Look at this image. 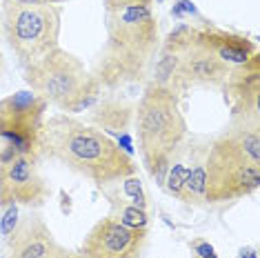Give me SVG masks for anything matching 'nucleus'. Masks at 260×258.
<instances>
[{
    "instance_id": "nucleus-16",
    "label": "nucleus",
    "mask_w": 260,
    "mask_h": 258,
    "mask_svg": "<svg viewBox=\"0 0 260 258\" xmlns=\"http://www.w3.org/2000/svg\"><path fill=\"white\" fill-rule=\"evenodd\" d=\"M134 111L136 103L125 101L118 96H103L100 101L93 105L87 114V125L100 129L103 134H114V136H125L134 125Z\"/></svg>"
},
{
    "instance_id": "nucleus-14",
    "label": "nucleus",
    "mask_w": 260,
    "mask_h": 258,
    "mask_svg": "<svg viewBox=\"0 0 260 258\" xmlns=\"http://www.w3.org/2000/svg\"><path fill=\"white\" fill-rule=\"evenodd\" d=\"M220 89L232 116L260 114V51L247 62L234 64Z\"/></svg>"
},
{
    "instance_id": "nucleus-8",
    "label": "nucleus",
    "mask_w": 260,
    "mask_h": 258,
    "mask_svg": "<svg viewBox=\"0 0 260 258\" xmlns=\"http://www.w3.org/2000/svg\"><path fill=\"white\" fill-rule=\"evenodd\" d=\"M149 227H129L114 216H105L82 240L80 254L85 258H140Z\"/></svg>"
},
{
    "instance_id": "nucleus-28",
    "label": "nucleus",
    "mask_w": 260,
    "mask_h": 258,
    "mask_svg": "<svg viewBox=\"0 0 260 258\" xmlns=\"http://www.w3.org/2000/svg\"><path fill=\"white\" fill-rule=\"evenodd\" d=\"M203 258H218L216 254H209V256H203Z\"/></svg>"
},
{
    "instance_id": "nucleus-6",
    "label": "nucleus",
    "mask_w": 260,
    "mask_h": 258,
    "mask_svg": "<svg viewBox=\"0 0 260 258\" xmlns=\"http://www.w3.org/2000/svg\"><path fill=\"white\" fill-rule=\"evenodd\" d=\"M105 29H107L105 45L134 54L147 62H153L160 49V22L153 14V7H125L105 11Z\"/></svg>"
},
{
    "instance_id": "nucleus-21",
    "label": "nucleus",
    "mask_w": 260,
    "mask_h": 258,
    "mask_svg": "<svg viewBox=\"0 0 260 258\" xmlns=\"http://www.w3.org/2000/svg\"><path fill=\"white\" fill-rule=\"evenodd\" d=\"M3 222H0V232H3V236L7 238L9 234H11V230L16 227V222H18V205H9V207H5L3 209Z\"/></svg>"
},
{
    "instance_id": "nucleus-25",
    "label": "nucleus",
    "mask_w": 260,
    "mask_h": 258,
    "mask_svg": "<svg viewBox=\"0 0 260 258\" xmlns=\"http://www.w3.org/2000/svg\"><path fill=\"white\" fill-rule=\"evenodd\" d=\"M240 258H258L256 249H253V247H242L240 249Z\"/></svg>"
},
{
    "instance_id": "nucleus-5",
    "label": "nucleus",
    "mask_w": 260,
    "mask_h": 258,
    "mask_svg": "<svg viewBox=\"0 0 260 258\" xmlns=\"http://www.w3.org/2000/svg\"><path fill=\"white\" fill-rule=\"evenodd\" d=\"M25 83L34 93H38L47 105L58 107L64 98H69L78 89V85L89 76V69L76 54L56 47L38 62L22 69Z\"/></svg>"
},
{
    "instance_id": "nucleus-26",
    "label": "nucleus",
    "mask_w": 260,
    "mask_h": 258,
    "mask_svg": "<svg viewBox=\"0 0 260 258\" xmlns=\"http://www.w3.org/2000/svg\"><path fill=\"white\" fill-rule=\"evenodd\" d=\"M25 3H45V5H62V3H69V0H25Z\"/></svg>"
},
{
    "instance_id": "nucleus-27",
    "label": "nucleus",
    "mask_w": 260,
    "mask_h": 258,
    "mask_svg": "<svg viewBox=\"0 0 260 258\" xmlns=\"http://www.w3.org/2000/svg\"><path fill=\"white\" fill-rule=\"evenodd\" d=\"M5 69H7V64H5V56L0 54V80H3V76H5Z\"/></svg>"
},
{
    "instance_id": "nucleus-23",
    "label": "nucleus",
    "mask_w": 260,
    "mask_h": 258,
    "mask_svg": "<svg viewBox=\"0 0 260 258\" xmlns=\"http://www.w3.org/2000/svg\"><path fill=\"white\" fill-rule=\"evenodd\" d=\"M191 251L196 254V258H203V256H209V254H214V247H211V243H207V240L203 238H196V240H191Z\"/></svg>"
},
{
    "instance_id": "nucleus-11",
    "label": "nucleus",
    "mask_w": 260,
    "mask_h": 258,
    "mask_svg": "<svg viewBox=\"0 0 260 258\" xmlns=\"http://www.w3.org/2000/svg\"><path fill=\"white\" fill-rule=\"evenodd\" d=\"M149 69L151 62L143 60V58L120 51L111 45H103L89 74L100 83L105 93H116L122 87L143 83V80L147 83Z\"/></svg>"
},
{
    "instance_id": "nucleus-3",
    "label": "nucleus",
    "mask_w": 260,
    "mask_h": 258,
    "mask_svg": "<svg viewBox=\"0 0 260 258\" xmlns=\"http://www.w3.org/2000/svg\"><path fill=\"white\" fill-rule=\"evenodd\" d=\"M3 3V38L22 69L38 62L51 49L60 47L62 9L58 5L0 0Z\"/></svg>"
},
{
    "instance_id": "nucleus-24",
    "label": "nucleus",
    "mask_w": 260,
    "mask_h": 258,
    "mask_svg": "<svg viewBox=\"0 0 260 258\" xmlns=\"http://www.w3.org/2000/svg\"><path fill=\"white\" fill-rule=\"evenodd\" d=\"M49 258H85V256H82L80 251H74V249H69V247H64V245L58 243L56 251H54V254H51Z\"/></svg>"
},
{
    "instance_id": "nucleus-17",
    "label": "nucleus",
    "mask_w": 260,
    "mask_h": 258,
    "mask_svg": "<svg viewBox=\"0 0 260 258\" xmlns=\"http://www.w3.org/2000/svg\"><path fill=\"white\" fill-rule=\"evenodd\" d=\"M189 154H191V163L187 169V178L182 183V189L178 194V201L189 205V207H205V180H207V151H209V143L205 145H187Z\"/></svg>"
},
{
    "instance_id": "nucleus-19",
    "label": "nucleus",
    "mask_w": 260,
    "mask_h": 258,
    "mask_svg": "<svg viewBox=\"0 0 260 258\" xmlns=\"http://www.w3.org/2000/svg\"><path fill=\"white\" fill-rule=\"evenodd\" d=\"M196 43V25L191 22H180L178 27H174L171 31L160 40V54H185V51Z\"/></svg>"
},
{
    "instance_id": "nucleus-13",
    "label": "nucleus",
    "mask_w": 260,
    "mask_h": 258,
    "mask_svg": "<svg viewBox=\"0 0 260 258\" xmlns=\"http://www.w3.org/2000/svg\"><path fill=\"white\" fill-rule=\"evenodd\" d=\"M5 243L9 258H49L58 247L54 232L36 209L20 216Z\"/></svg>"
},
{
    "instance_id": "nucleus-2",
    "label": "nucleus",
    "mask_w": 260,
    "mask_h": 258,
    "mask_svg": "<svg viewBox=\"0 0 260 258\" xmlns=\"http://www.w3.org/2000/svg\"><path fill=\"white\" fill-rule=\"evenodd\" d=\"M180 101L182 96L149 80L136 101L134 129L138 138V154L158 185L165 183L171 156L178 151L189 134Z\"/></svg>"
},
{
    "instance_id": "nucleus-29",
    "label": "nucleus",
    "mask_w": 260,
    "mask_h": 258,
    "mask_svg": "<svg viewBox=\"0 0 260 258\" xmlns=\"http://www.w3.org/2000/svg\"><path fill=\"white\" fill-rule=\"evenodd\" d=\"M0 38H3V29H0Z\"/></svg>"
},
{
    "instance_id": "nucleus-18",
    "label": "nucleus",
    "mask_w": 260,
    "mask_h": 258,
    "mask_svg": "<svg viewBox=\"0 0 260 258\" xmlns=\"http://www.w3.org/2000/svg\"><path fill=\"white\" fill-rule=\"evenodd\" d=\"M103 96H105V89L100 87L98 80L89 74V76H87V78L78 85V89H76L69 98H64V101L58 105L56 109L60 111V114L74 116V114H80V111H89Z\"/></svg>"
},
{
    "instance_id": "nucleus-20",
    "label": "nucleus",
    "mask_w": 260,
    "mask_h": 258,
    "mask_svg": "<svg viewBox=\"0 0 260 258\" xmlns=\"http://www.w3.org/2000/svg\"><path fill=\"white\" fill-rule=\"evenodd\" d=\"M111 207H114V218H118L120 222H125L129 227H149V212L138 205H129L122 201H116V198H109Z\"/></svg>"
},
{
    "instance_id": "nucleus-7",
    "label": "nucleus",
    "mask_w": 260,
    "mask_h": 258,
    "mask_svg": "<svg viewBox=\"0 0 260 258\" xmlns=\"http://www.w3.org/2000/svg\"><path fill=\"white\" fill-rule=\"evenodd\" d=\"M49 198L51 187L38 172V158L14 156L0 160V209L9 205L40 209Z\"/></svg>"
},
{
    "instance_id": "nucleus-10",
    "label": "nucleus",
    "mask_w": 260,
    "mask_h": 258,
    "mask_svg": "<svg viewBox=\"0 0 260 258\" xmlns=\"http://www.w3.org/2000/svg\"><path fill=\"white\" fill-rule=\"evenodd\" d=\"M207 154L238 165L260 167V114L232 116L227 127L209 140Z\"/></svg>"
},
{
    "instance_id": "nucleus-4",
    "label": "nucleus",
    "mask_w": 260,
    "mask_h": 258,
    "mask_svg": "<svg viewBox=\"0 0 260 258\" xmlns=\"http://www.w3.org/2000/svg\"><path fill=\"white\" fill-rule=\"evenodd\" d=\"M47 101L31 89L0 98V160L14 156L40 158V132L47 118Z\"/></svg>"
},
{
    "instance_id": "nucleus-15",
    "label": "nucleus",
    "mask_w": 260,
    "mask_h": 258,
    "mask_svg": "<svg viewBox=\"0 0 260 258\" xmlns=\"http://www.w3.org/2000/svg\"><path fill=\"white\" fill-rule=\"evenodd\" d=\"M198 47L216 54L220 60H224L227 64H242L247 62L251 56L258 54V45L256 40L247 38L245 34H236V31H227V29H220L211 22L198 27L196 25V43Z\"/></svg>"
},
{
    "instance_id": "nucleus-22",
    "label": "nucleus",
    "mask_w": 260,
    "mask_h": 258,
    "mask_svg": "<svg viewBox=\"0 0 260 258\" xmlns=\"http://www.w3.org/2000/svg\"><path fill=\"white\" fill-rule=\"evenodd\" d=\"M156 0H103L105 11L125 9V7H153Z\"/></svg>"
},
{
    "instance_id": "nucleus-12",
    "label": "nucleus",
    "mask_w": 260,
    "mask_h": 258,
    "mask_svg": "<svg viewBox=\"0 0 260 258\" xmlns=\"http://www.w3.org/2000/svg\"><path fill=\"white\" fill-rule=\"evenodd\" d=\"M232 64L220 60L216 54L203 49L198 45H191L185 54H180L178 74H176V85H178L180 96L189 87H209V89H220L227 80Z\"/></svg>"
},
{
    "instance_id": "nucleus-9",
    "label": "nucleus",
    "mask_w": 260,
    "mask_h": 258,
    "mask_svg": "<svg viewBox=\"0 0 260 258\" xmlns=\"http://www.w3.org/2000/svg\"><path fill=\"white\" fill-rule=\"evenodd\" d=\"M207 180H205V203L224 205L251 196L260 187V167L238 165V163L220 160L207 154Z\"/></svg>"
},
{
    "instance_id": "nucleus-1",
    "label": "nucleus",
    "mask_w": 260,
    "mask_h": 258,
    "mask_svg": "<svg viewBox=\"0 0 260 258\" xmlns=\"http://www.w3.org/2000/svg\"><path fill=\"white\" fill-rule=\"evenodd\" d=\"M38 156L85 176L100 189L138 174V160L114 138L69 114L45 118Z\"/></svg>"
}]
</instances>
